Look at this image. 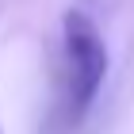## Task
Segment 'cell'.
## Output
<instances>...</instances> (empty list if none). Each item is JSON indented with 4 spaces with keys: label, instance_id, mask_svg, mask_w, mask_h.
<instances>
[{
    "label": "cell",
    "instance_id": "1",
    "mask_svg": "<svg viewBox=\"0 0 134 134\" xmlns=\"http://www.w3.org/2000/svg\"><path fill=\"white\" fill-rule=\"evenodd\" d=\"M62 42H65V100H69V119L77 123L100 96V84L107 77V46L92 15L81 8L65 12Z\"/></svg>",
    "mask_w": 134,
    "mask_h": 134
}]
</instances>
